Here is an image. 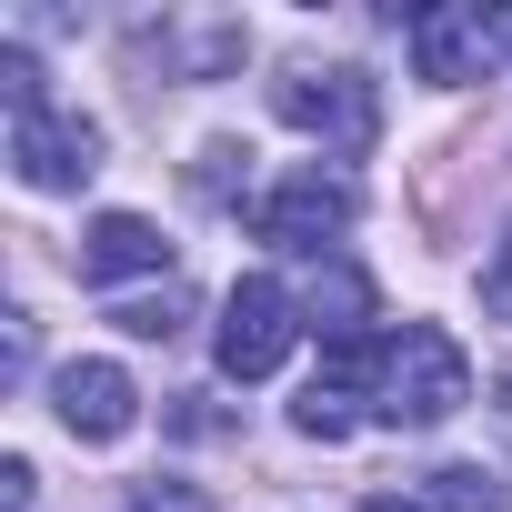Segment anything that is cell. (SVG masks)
I'll list each match as a JSON object with an SVG mask.
<instances>
[{"label":"cell","instance_id":"1","mask_svg":"<svg viewBox=\"0 0 512 512\" xmlns=\"http://www.w3.org/2000/svg\"><path fill=\"white\" fill-rule=\"evenodd\" d=\"M0 101H11V171H21L31 191H81V181L101 171V131H91L81 111H51L41 61H31L21 41L0 51Z\"/></svg>","mask_w":512,"mask_h":512},{"label":"cell","instance_id":"2","mask_svg":"<svg viewBox=\"0 0 512 512\" xmlns=\"http://www.w3.org/2000/svg\"><path fill=\"white\" fill-rule=\"evenodd\" d=\"M372 402H382V422H402V432L452 422V412L472 402V362H462V342H452L442 322H402V332L382 342V362H372Z\"/></svg>","mask_w":512,"mask_h":512},{"label":"cell","instance_id":"3","mask_svg":"<svg viewBox=\"0 0 512 512\" xmlns=\"http://www.w3.org/2000/svg\"><path fill=\"white\" fill-rule=\"evenodd\" d=\"M272 111H282L292 131L332 141V151H372V131H382L372 71H312V61H292V71L272 81Z\"/></svg>","mask_w":512,"mask_h":512},{"label":"cell","instance_id":"4","mask_svg":"<svg viewBox=\"0 0 512 512\" xmlns=\"http://www.w3.org/2000/svg\"><path fill=\"white\" fill-rule=\"evenodd\" d=\"M352 211H362V191L312 161V171H292V181H272L262 201H251V241H272V251H322L332 231H352Z\"/></svg>","mask_w":512,"mask_h":512},{"label":"cell","instance_id":"5","mask_svg":"<svg viewBox=\"0 0 512 512\" xmlns=\"http://www.w3.org/2000/svg\"><path fill=\"white\" fill-rule=\"evenodd\" d=\"M292 332H302V312H292V292L272 272L231 282V302H221V372L231 382H272L282 352H292Z\"/></svg>","mask_w":512,"mask_h":512},{"label":"cell","instance_id":"6","mask_svg":"<svg viewBox=\"0 0 512 512\" xmlns=\"http://www.w3.org/2000/svg\"><path fill=\"white\" fill-rule=\"evenodd\" d=\"M51 412H61L71 442H121V432L141 422V392H131L121 362H71V372L51 382Z\"/></svg>","mask_w":512,"mask_h":512},{"label":"cell","instance_id":"7","mask_svg":"<svg viewBox=\"0 0 512 512\" xmlns=\"http://www.w3.org/2000/svg\"><path fill=\"white\" fill-rule=\"evenodd\" d=\"M81 282H131V272H161L171 262V241H161V221H141V211H101L91 231H81Z\"/></svg>","mask_w":512,"mask_h":512},{"label":"cell","instance_id":"8","mask_svg":"<svg viewBox=\"0 0 512 512\" xmlns=\"http://www.w3.org/2000/svg\"><path fill=\"white\" fill-rule=\"evenodd\" d=\"M482 41H492L482 11H422V21H412V61H422V81H482Z\"/></svg>","mask_w":512,"mask_h":512},{"label":"cell","instance_id":"9","mask_svg":"<svg viewBox=\"0 0 512 512\" xmlns=\"http://www.w3.org/2000/svg\"><path fill=\"white\" fill-rule=\"evenodd\" d=\"M312 322L352 352V342H362V322H372V282H362V272H332V282L312 292Z\"/></svg>","mask_w":512,"mask_h":512},{"label":"cell","instance_id":"10","mask_svg":"<svg viewBox=\"0 0 512 512\" xmlns=\"http://www.w3.org/2000/svg\"><path fill=\"white\" fill-rule=\"evenodd\" d=\"M181 312H191V292H181V282H161V292H141V302H121L111 322H121L131 342H171V332H181Z\"/></svg>","mask_w":512,"mask_h":512},{"label":"cell","instance_id":"11","mask_svg":"<svg viewBox=\"0 0 512 512\" xmlns=\"http://www.w3.org/2000/svg\"><path fill=\"white\" fill-rule=\"evenodd\" d=\"M442 482V512H512V492L492 482V472H472V462H452V472H432Z\"/></svg>","mask_w":512,"mask_h":512},{"label":"cell","instance_id":"12","mask_svg":"<svg viewBox=\"0 0 512 512\" xmlns=\"http://www.w3.org/2000/svg\"><path fill=\"white\" fill-rule=\"evenodd\" d=\"M121 512H211V502H201L191 482H141V492H131Z\"/></svg>","mask_w":512,"mask_h":512},{"label":"cell","instance_id":"13","mask_svg":"<svg viewBox=\"0 0 512 512\" xmlns=\"http://www.w3.org/2000/svg\"><path fill=\"white\" fill-rule=\"evenodd\" d=\"M482 302L512 322V231H502V251H492V272H482Z\"/></svg>","mask_w":512,"mask_h":512},{"label":"cell","instance_id":"14","mask_svg":"<svg viewBox=\"0 0 512 512\" xmlns=\"http://www.w3.org/2000/svg\"><path fill=\"white\" fill-rule=\"evenodd\" d=\"M362 512H432V502H402V492H372Z\"/></svg>","mask_w":512,"mask_h":512},{"label":"cell","instance_id":"15","mask_svg":"<svg viewBox=\"0 0 512 512\" xmlns=\"http://www.w3.org/2000/svg\"><path fill=\"white\" fill-rule=\"evenodd\" d=\"M492 41H502V51H512V11H492Z\"/></svg>","mask_w":512,"mask_h":512}]
</instances>
